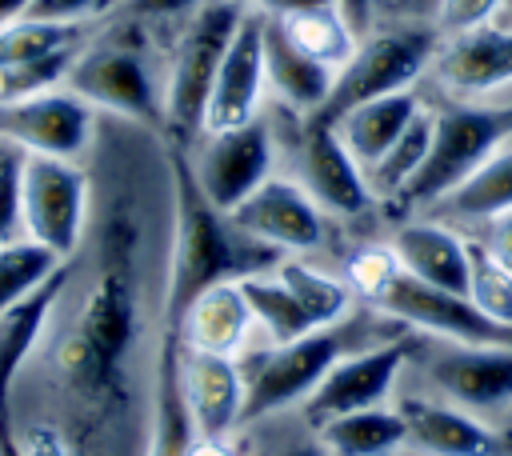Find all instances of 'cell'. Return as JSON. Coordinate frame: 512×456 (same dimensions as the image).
<instances>
[{
	"mask_svg": "<svg viewBox=\"0 0 512 456\" xmlns=\"http://www.w3.org/2000/svg\"><path fill=\"white\" fill-rule=\"evenodd\" d=\"M168 168H172V248H168L160 324H164V332H176L184 308L204 288H212L220 280H244L252 272H264L284 252L240 232L236 220L200 192L184 148L168 152Z\"/></svg>",
	"mask_w": 512,
	"mask_h": 456,
	"instance_id": "6da1fadb",
	"label": "cell"
},
{
	"mask_svg": "<svg viewBox=\"0 0 512 456\" xmlns=\"http://www.w3.org/2000/svg\"><path fill=\"white\" fill-rule=\"evenodd\" d=\"M132 340H136L132 224L116 220L104 240V264L88 284L68 336L56 348V372L84 404L104 408L124 392V364Z\"/></svg>",
	"mask_w": 512,
	"mask_h": 456,
	"instance_id": "7a4b0ae2",
	"label": "cell"
},
{
	"mask_svg": "<svg viewBox=\"0 0 512 456\" xmlns=\"http://www.w3.org/2000/svg\"><path fill=\"white\" fill-rule=\"evenodd\" d=\"M348 288L400 328H420L452 344H512V328L488 320L468 296L408 276L388 244H368L348 260Z\"/></svg>",
	"mask_w": 512,
	"mask_h": 456,
	"instance_id": "3957f363",
	"label": "cell"
},
{
	"mask_svg": "<svg viewBox=\"0 0 512 456\" xmlns=\"http://www.w3.org/2000/svg\"><path fill=\"white\" fill-rule=\"evenodd\" d=\"M368 344H380V340H364L360 328L340 320V324H328V328H312V332H304L288 344H268L260 352H248L240 360L244 424L264 420V416L284 412V408H300L308 400V392L324 380V372L344 352H356V348H368Z\"/></svg>",
	"mask_w": 512,
	"mask_h": 456,
	"instance_id": "277c9868",
	"label": "cell"
},
{
	"mask_svg": "<svg viewBox=\"0 0 512 456\" xmlns=\"http://www.w3.org/2000/svg\"><path fill=\"white\" fill-rule=\"evenodd\" d=\"M512 140V100L508 104H472L452 100L432 112L428 156L400 192L404 208H432L448 188H456L472 168H480L500 144Z\"/></svg>",
	"mask_w": 512,
	"mask_h": 456,
	"instance_id": "5b68a950",
	"label": "cell"
},
{
	"mask_svg": "<svg viewBox=\"0 0 512 456\" xmlns=\"http://www.w3.org/2000/svg\"><path fill=\"white\" fill-rule=\"evenodd\" d=\"M436 44H440V32L432 24H388V28H376L368 36H360L352 56L336 68L324 104L308 120L332 124L364 100L404 92L432 64Z\"/></svg>",
	"mask_w": 512,
	"mask_h": 456,
	"instance_id": "8992f818",
	"label": "cell"
},
{
	"mask_svg": "<svg viewBox=\"0 0 512 456\" xmlns=\"http://www.w3.org/2000/svg\"><path fill=\"white\" fill-rule=\"evenodd\" d=\"M244 8L236 0H204L192 20L180 32V44L172 52L168 64V80L160 92V108H164V128L176 140H192L204 132V108H208V92L212 80L220 72V60L236 36Z\"/></svg>",
	"mask_w": 512,
	"mask_h": 456,
	"instance_id": "52a82bcc",
	"label": "cell"
},
{
	"mask_svg": "<svg viewBox=\"0 0 512 456\" xmlns=\"http://www.w3.org/2000/svg\"><path fill=\"white\" fill-rule=\"evenodd\" d=\"M88 212V176L72 160L56 156H28L20 176V228L28 240L48 248L52 256L68 260L80 244Z\"/></svg>",
	"mask_w": 512,
	"mask_h": 456,
	"instance_id": "ba28073f",
	"label": "cell"
},
{
	"mask_svg": "<svg viewBox=\"0 0 512 456\" xmlns=\"http://www.w3.org/2000/svg\"><path fill=\"white\" fill-rule=\"evenodd\" d=\"M68 92H76L88 108H104L112 116H124L144 128H164V108L156 96V84L148 76V64L140 52L124 44H100L72 60L64 76Z\"/></svg>",
	"mask_w": 512,
	"mask_h": 456,
	"instance_id": "9c48e42d",
	"label": "cell"
},
{
	"mask_svg": "<svg viewBox=\"0 0 512 456\" xmlns=\"http://www.w3.org/2000/svg\"><path fill=\"white\" fill-rule=\"evenodd\" d=\"M404 364H408V340L404 336H388L380 344L344 352L324 372V380L308 392V400L300 404L304 424L316 432L320 424H328L336 416H348V412L384 404L388 392L396 388V376H400Z\"/></svg>",
	"mask_w": 512,
	"mask_h": 456,
	"instance_id": "30bf717a",
	"label": "cell"
},
{
	"mask_svg": "<svg viewBox=\"0 0 512 456\" xmlns=\"http://www.w3.org/2000/svg\"><path fill=\"white\" fill-rule=\"evenodd\" d=\"M200 136H204L200 148L188 156L192 176L216 208L232 212L252 188H260L272 176V136L260 116L240 128H220Z\"/></svg>",
	"mask_w": 512,
	"mask_h": 456,
	"instance_id": "8fae6325",
	"label": "cell"
},
{
	"mask_svg": "<svg viewBox=\"0 0 512 456\" xmlns=\"http://www.w3.org/2000/svg\"><path fill=\"white\" fill-rule=\"evenodd\" d=\"M0 140L28 156L76 160L92 140V108L68 88L8 100L0 104Z\"/></svg>",
	"mask_w": 512,
	"mask_h": 456,
	"instance_id": "7c38bea8",
	"label": "cell"
},
{
	"mask_svg": "<svg viewBox=\"0 0 512 456\" xmlns=\"http://www.w3.org/2000/svg\"><path fill=\"white\" fill-rule=\"evenodd\" d=\"M424 380L468 412L512 404V344H452L444 340L424 360Z\"/></svg>",
	"mask_w": 512,
	"mask_h": 456,
	"instance_id": "4fadbf2b",
	"label": "cell"
},
{
	"mask_svg": "<svg viewBox=\"0 0 512 456\" xmlns=\"http://www.w3.org/2000/svg\"><path fill=\"white\" fill-rule=\"evenodd\" d=\"M176 380L200 440H228L244 424V376L236 356L184 348L176 340Z\"/></svg>",
	"mask_w": 512,
	"mask_h": 456,
	"instance_id": "5bb4252c",
	"label": "cell"
},
{
	"mask_svg": "<svg viewBox=\"0 0 512 456\" xmlns=\"http://www.w3.org/2000/svg\"><path fill=\"white\" fill-rule=\"evenodd\" d=\"M228 216L236 220L240 232H248L252 240H260L284 256L312 252L324 244V212L296 180H284V176H268Z\"/></svg>",
	"mask_w": 512,
	"mask_h": 456,
	"instance_id": "9a60e30c",
	"label": "cell"
},
{
	"mask_svg": "<svg viewBox=\"0 0 512 456\" xmlns=\"http://www.w3.org/2000/svg\"><path fill=\"white\" fill-rule=\"evenodd\" d=\"M296 168H300V180L296 184L316 200L320 212L360 216L376 200L372 188H368L364 168L352 160V152L344 148V140L336 136V128L324 124V120H304Z\"/></svg>",
	"mask_w": 512,
	"mask_h": 456,
	"instance_id": "2e32d148",
	"label": "cell"
},
{
	"mask_svg": "<svg viewBox=\"0 0 512 456\" xmlns=\"http://www.w3.org/2000/svg\"><path fill=\"white\" fill-rule=\"evenodd\" d=\"M428 68L452 100H480L488 92L512 88V32L500 24H480L440 36Z\"/></svg>",
	"mask_w": 512,
	"mask_h": 456,
	"instance_id": "e0dca14e",
	"label": "cell"
},
{
	"mask_svg": "<svg viewBox=\"0 0 512 456\" xmlns=\"http://www.w3.org/2000/svg\"><path fill=\"white\" fill-rule=\"evenodd\" d=\"M264 88H268L264 84V16L244 8L236 36H232V44L220 60V72L212 80V92H208L204 132L240 128V124L256 120Z\"/></svg>",
	"mask_w": 512,
	"mask_h": 456,
	"instance_id": "ac0fdd59",
	"label": "cell"
},
{
	"mask_svg": "<svg viewBox=\"0 0 512 456\" xmlns=\"http://www.w3.org/2000/svg\"><path fill=\"white\" fill-rule=\"evenodd\" d=\"M400 416L408 424V444L424 456H512V440L484 424L476 412L440 396H404Z\"/></svg>",
	"mask_w": 512,
	"mask_h": 456,
	"instance_id": "d6986e66",
	"label": "cell"
},
{
	"mask_svg": "<svg viewBox=\"0 0 512 456\" xmlns=\"http://www.w3.org/2000/svg\"><path fill=\"white\" fill-rule=\"evenodd\" d=\"M388 248L408 276H416L432 288L468 296V240L452 224H444L436 216L408 220L392 232Z\"/></svg>",
	"mask_w": 512,
	"mask_h": 456,
	"instance_id": "ffe728a7",
	"label": "cell"
},
{
	"mask_svg": "<svg viewBox=\"0 0 512 456\" xmlns=\"http://www.w3.org/2000/svg\"><path fill=\"white\" fill-rule=\"evenodd\" d=\"M256 332L252 308L244 300L240 280H220L212 288H204L180 316L176 324V340L184 348H200V352H216V356H244L248 340Z\"/></svg>",
	"mask_w": 512,
	"mask_h": 456,
	"instance_id": "44dd1931",
	"label": "cell"
},
{
	"mask_svg": "<svg viewBox=\"0 0 512 456\" xmlns=\"http://www.w3.org/2000/svg\"><path fill=\"white\" fill-rule=\"evenodd\" d=\"M332 68L320 64L316 56H308L276 16H264V84L292 108V112H304L312 116L328 88H332Z\"/></svg>",
	"mask_w": 512,
	"mask_h": 456,
	"instance_id": "7402d4cb",
	"label": "cell"
},
{
	"mask_svg": "<svg viewBox=\"0 0 512 456\" xmlns=\"http://www.w3.org/2000/svg\"><path fill=\"white\" fill-rule=\"evenodd\" d=\"M64 284H68V264H60L40 288H32L20 304H12L0 316V424L12 420L8 416V400H12L16 372L28 360V352L36 348V340H40V332H44L56 300L64 296Z\"/></svg>",
	"mask_w": 512,
	"mask_h": 456,
	"instance_id": "603a6c76",
	"label": "cell"
},
{
	"mask_svg": "<svg viewBox=\"0 0 512 456\" xmlns=\"http://www.w3.org/2000/svg\"><path fill=\"white\" fill-rule=\"evenodd\" d=\"M416 112H420V100L412 96V88H404V92H388V96L348 108L340 120H332V128L344 140V148L352 152V160L360 168H372L396 144V136L412 124Z\"/></svg>",
	"mask_w": 512,
	"mask_h": 456,
	"instance_id": "cb8c5ba5",
	"label": "cell"
},
{
	"mask_svg": "<svg viewBox=\"0 0 512 456\" xmlns=\"http://www.w3.org/2000/svg\"><path fill=\"white\" fill-rule=\"evenodd\" d=\"M512 208V140L500 144L480 168H472L456 188H448L428 212L436 220H468L488 224L492 216Z\"/></svg>",
	"mask_w": 512,
	"mask_h": 456,
	"instance_id": "d4e9b609",
	"label": "cell"
},
{
	"mask_svg": "<svg viewBox=\"0 0 512 456\" xmlns=\"http://www.w3.org/2000/svg\"><path fill=\"white\" fill-rule=\"evenodd\" d=\"M192 444H196V428L188 420L180 380H176V336L160 332L156 388H152V428H148L144 456H192Z\"/></svg>",
	"mask_w": 512,
	"mask_h": 456,
	"instance_id": "484cf974",
	"label": "cell"
},
{
	"mask_svg": "<svg viewBox=\"0 0 512 456\" xmlns=\"http://www.w3.org/2000/svg\"><path fill=\"white\" fill-rule=\"evenodd\" d=\"M316 440L324 444L328 456H396L408 444V424L400 408L372 404L320 424Z\"/></svg>",
	"mask_w": 512,
	"mask_h": 456,
	"instance_id": "4316f807",
	"label": "cell"
},
{
	"mask_svg": "<svg viewBox=\"0 0 512 456\" xmlns=\"http://www.w3.org/2000/svg\"><path fill=\"white\" fill-rule=\"evenodd\" d=\"M276 280L296 296V304L304 308V316L316 324V328H328V324H340L348 320L352 312V288L348 280H336L304 260H292V256H280L272 264Z\"/></svg>",
	"mask_w": 512,
	"mask_h": 456,
	"instance_id": "83f0119b",
	"label": "cell"
},
{
	"mask_svg": "<svg viewBox=\"0 0 512 456\" xmlns=\"http://www.w3.org/2000/svg\"><path fill=\"white\" fill-rule=\"evenodd\" d=\"M240 288H244V300H248V308H252V320H256V328L268 336V344H288V340H296V336H304V332L316 328V324L304 316V308L296 304V296L276 280L272 268L244 276Z\"/></svg>",
	"mask_w": 512,
	"mask_h": 456,
	"instance_id": "f1b7e54d",
	"label": "cell"
},
{
	"mask_svg": "<svg viewBox=\"0 0 512 456\" xmlns=\"http://www.w3.org/2000/svg\"><path fill=\"white\" fill-rule=\"evenodd\" d=\"M428 140H432V112L420 108V112L412 116V124L396 136V144H392L372 168H364L368 188H372L376 200H400V192L408 188V180L416 176V168H420L424 156H428Z\"/></svg>",
	"mask_w": 512,
	"mask_h": 456,
	"instance_id": "f546056e",
	"label": "cell"
},
{
	"mask_svg": "<svg viewBox=\"0 0 512 456\" xmlns=\"http://www.w3.org/2000/svg\"><path fill=\"white\" fill-rule=\"evenodd\" d=\"M280 24H284V32H288L308 56H316V60L328 64L332 72L352 56V48H356V40H360L336 4H328V8H308V12H296V16H284Z\"/></svg>",
	"mask_w": 512,
	"mask_h": 456,
	"instance_id": "4dcf8cb0",
	"label": "cell"
},
{
	"mask_svg": "<svg viewBox=\"0 0 512 456\" xmlns=\"http://www.w3.org/2000/svg\"><path fill=\"white\" fill-rule=\"evenodd\" d=\"M76 40H80V24L20 16L0 28V68H20V64L48 60L56 52H72Z\"/></svg>",
	"mask_w": 512,
	"mask_h": 456,
	"instance_id": "1f68e13d",
	"label": "cell"
},
{
	"mask_svg": "<svg viewBox=\"0 0 512 456\" xmlns=\"http://www.w3.org/2000/svg\"><path fill=\"white\" fill-rule=\"evenodd\" d=\"M60 264H68V260L52 256L36 240H8V244H0V316L12 304H20L32 288H40Z\"/></svg>",
	"mask_w": 512,
	"mask_h": 456,
	"instance_id": "d6a6232c",
	"label": "cell"
},
{
	"mask_svg": "<svg viewBox=\"0 0 512 456\" xmlns=\"http://www.w3.org/2000/svg\"><path fill=\"white\" fill-rule=\"evenodd\" d=\"M468 300L488 320L512 328V272L480 240H468Z\"/></svg>",
	"mask_w": 512,
	"mask_h": 456,
	"instance_id": "836d02e7",
	"label": "cell"
},
{
	"mask_svg": "<svg viewBox=\"0 0 512 456\" xmlns=\"http://www.w3.org/2000/svg\"><path fill=\"white\" fill-rule=\"evenodd\" d=\"M20 176H24V152L0 140V244L16 240L20 228Z\"/></svg>",
	"mask_w": 512,
	"mask_h": 456,
	"instance_id": "e575fe53",
	"label": "cell"
},
{
	"mask_svg": "<svg viewBox=\"0 0 512 456\" xmlns=\"http://www.w3.org/2000/svg\"><path fill=\"white\" fill-rule=\"evenodd\" d=\"M496 8H500V0H440V8L432 16V28L440 36H456V32L492 24L496 20Z\"/></svg>",
	"mask_w": 512,
	"mask_h": 456,
	"instance_id": "d590c367",
	"label": "cell"
},
{
	"mask_svg": "<svg viewBox=\"0 0 512 456\" xmlns=\"http://www.w3.org/2000/svg\"><path fill=\"white\" fill-rule=\"evenodd\" d=\"M440 8V0H372V24L376 20H392V24H420L432 20Z\"/></svg>",
	"mask_w": 512,
	"mask_h": 456,
	"instance_id": "8d00e7d4",
	"label": "cell"
},
{
	"mask_svg": "<svg viewBox=\"0 0 512 456\" xmlns=\"http://www.w3.org/2000/svg\"><path fill=\"white\" fill-rule=\"evenodd\" d=\"M20 444H24V456H80V448H76L64 432L44 428V424L20 432Z\"/></svg>",
	"mask_w": 512,
	"mask_h": 456,
	"instance_id": "74e56055",
	"label": "cell"
},
{
	"mask_svg": "<svg viewBox=\"0 0 512 456\" xmlns=\"http://www.w3.org/2000/svg\"><path fill=\"white\" fill-rule=\"evenodd\" d=\"M104 0H32L28 16L36 20H64V24H80L88 12H96Z\"/></svg>",
	"mask_w": 512,
	"mask_h": 456,
	"instance_id": "f35d334b",
	"label": "cell"
},
{
	"mask_svg": "<svg viewBox=\"0 0 512 456\" xmlns=\"http://www.w3.org/2000/svg\"><path fill=\"white\" fill-rule=\"evenodd\" d=\"M484 232H480V244L512 272V208L508 212H500V216H492L488 224H480Z\"/></svg>",
	"mask_w": 512,
	"mask_h": 456,
	"instance_id": "ab89813d",
	"label": "cell"
},
{
	"mask_svg": "<svg viewBox=\"0 0 512 456\" xmlns=\"http://www.w3.org/2000/svg\"><path fill=\"white\" fill-rule=\"evenodd\" d=\"M236 4L248 8V12H260V16H276V20L308 12V8H328V4L340 8V0H236Z\"/></svg>",
	"mask_w": 512,
	"mask_h": 456,
	"instance_id": "60d3db41",
	"label": "cell"
},
{
	"mask_svg": "<svg viewBox=\"0 0 512 456\" xmlns=\"http://www.w3.org/2000/svg\"><path fill=\"white\" fill-rule=\"evenodd\" d=\"M204 0H124V8L132 16L144 20H164V16H180V12H196Z\"/></svg>",
	"mask_w": 512,
	"mask_h": 456,
	"instance_id": "b9f144b4",
	"label": "cell"
},
{
	"mask_svg": "<svg viewBox=\"0 0 512 456\" xmlns=\"http://www.w3.org/2000/svg\"><path fill=\"white\" fill-rule=\"evenodd\" d=\"M340 12H344V20L352 24L356 36H364L372 28V0H340Z\"/></svg>",
	"mask_w": 512,
	"mask_h": 456,
	"instance_id": "7bdbcfd3",
	"label": "cell"
},
{
	"mask_svg": "<svg viewBox=\"0 0 512 456\" xmlns=\"http://www.w3.org/2000/svg\"><path fill=\"white\" fill-rule=\"evenodd\" d=\"M192 456H240V452H236L228 440H200V436H196Z\"/></svg>",
	"mask_w": 512,
	"mask_h": 456,
	"instance_id": "ee69618b",
	"label": "cell"
},
{
	"mask_svg": "<svg viewBox=\"0 0 512 456\" xmlns=\"http://www.w3.org/2000/svg\"><path fill=\"white\" fill-rule=\"evenodd\" d=\"M28 8H32V0H0V28L20 20V16H28Z\"/></svg>",
	"mask_w": 512,
	"mask_h": 456,
	"instance_id": "f6af8a7d",
	"label": "cell"
},
{
	"mask_svg": "<svg viewBox=\"0 0 512 456\" xmlns=\"http://www.w3.org/2000/svg\"><path fill=\"white\" fill-rule=\"evenodd\" d=\"M276 456H328V452H324L320 440H312V444H288V448H280Z\"/></svg>",
	"mask_w": 512,
	"mask_h": 456,
	"instance_id": "bcb514c9",
	"label": "cell"
},
{
	"mask_svg": "<svg viewBox=\"0 0 512 456\" xmlns=\"http://www.w3.org/2000/svg\"><path fill=\"white\" fill-rule=\"evenodd\" d=\"M492 24H500V28H508L512 32V0H500V8H496V20Z\"/></svg>",
	"mask_w": 512,
	"mask_h": 456,
	"instance_id": "7dc6e473",
	"label": "cell"
}]
</instances>
